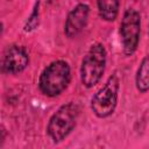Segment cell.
Here are the masks:
<instances>
[{"mask_svg":"<svg viewBox=\"0 0 149 149\" xmlns=\"http://www.w3.org/2000/svg\"><path fill=\"white\" fill-rule=\"evenodd\" d=\"M71 81V69L68 62L57 59L47 65L40 74L38 88L41 93L49 98H55L63 93Z\"/></svg>","mask_w":149,"mask_h":149,"instance_id":"1","label":"cell"},{"mask_svg":"<svg viewBox=\"0 0 149 149\" xmlns=\"http://www.w3.org/2000/svg\"><path fill=\"white\" fill-rule=\"evenodd\" d=\"M79 113V105L74 101H69L51 115L47 126V133L52 142H62L71 134L77 125Z\"/></svg>","mask_w":149,"mask_h":149,"instance_id":"2","label":"cell"},{"mask_svg":"<svg viewBox=\"0 0 149 149\" xmlns=\"http://www.w3.org/2000/svg\"><path fill=\"white\" fill-rule=\"evenodd\" d=\"M107 51L101 43H94L90 47L80 65V80L87 88L95 86L102 78L106 70Z\"/></svg>","mask_w":149,"mask_h":149,"instance_id":"3","label":"cell"},{"mask_svg":"<svg viewBox=\"0 0 149 149\" xmlns=\"http://www.w3.org/2000/svg\"><path fill=\"white\" fill-rule=\"evenodd\" d=\"M120 80L116 73L112 74L104 86L92 97L91 109L95 116L100 119L108 118L112 115L118 105Z\"/></svg>","mask_w":149,"mask_h":149,"instance_id":"4","label":"cell"},{"mask_svg":"<svg viewBox=\"0 0 149 149\" xmlns=\"http://www.w3.org/2000/svg\"><path fill=\"white\" fill-rule=\"evenodd\" d=\"M141 14L135 8H128L123 13L120 23V37L122 51L126 56H132L140 43Z\"/></svg>","mask_w":149,"mask_h":149,"instance_id":"5","label":"cell"},{"mask_svg":"<svg viewBox=\"0 0 149 149\" xmlns=\"http://www.w3.org/2000/svg\"><path fill=\"white\" fill-rule=\"evenodd\" d=\"M29 64V55L24 47L19 44L8 45L1 57V72L5 74H17Z\"/></svg>","mask_w":149,"mask_h":149,"instance_id":"6","label":"cell"},{"mask_svg":"<svg viewBox=\"0 0 149 149\" xmlns=\"http://www.w3.org/2000/svg\"><path fill=\"white\" fill-rule=\"evenodd\" d=\"M90 7L86 3H78L68 14L64 23V34L68 38L78 36L87 24Z\"/></svg>","mask_w":149,"mask_h":149,"instance_id":"7","label":"cell"},{"mask_svg":"<svg viewBox=\"0 0 149 149\" xmlns=\"http://www.w3.org/2000/svg\"><path fill=\"white\" fill-rule=\"evenodd\" d=\"M98 13L101 20L112 22L119 15L120 0H97Z\"/></svg>","mask_w":149,"mask_h":149,"instance_id":"8","label":"cell"},{"mask_svg":"<svg viewBox=\"0 0 149 149\" xmlns=\"http://www.w3.org/2000/svg\"><path fill=\"white\" fill-rule=\"evenodd\" d=\"M135 85L140 93H146L149 91V54L143 57L140 66L137 68Z\"/></svg>","mask_w":149,"mask_h":149,"instance_id":"9","label":"cell"},{"mask_svg":"<svg viewBox=\"0 0 149 149\" xmlns=\"http://www.w3.org/2000/svg\"><path fill=\"white\" fill-rule=\"evenodd\" d=\"M38 6H40V2L37 1L35 3V7H34L30 16L28 17L27 23L24 24V31H31V30H34L38 26V14H40Z\"/></svg>","mask_w":149,"mask_h":149,"instance_id":"10","label":"cell"}]
</instances>
